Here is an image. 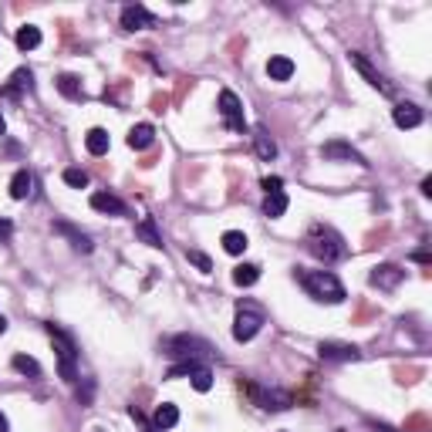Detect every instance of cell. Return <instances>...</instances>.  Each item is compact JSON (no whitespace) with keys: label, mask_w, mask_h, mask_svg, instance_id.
Segmentation results:
<instances>
[{"label":"cell","mask_w":432,"mask_h":432,"mask_svg":"<svg viewBox=\"0 0 432 432\" xmlns=\"http://www.w3.org/2000/svg\"><path fill=\"white\" fill-rule=\"evenodd\" d=\"M294 277H297V284L308 291V297H314V301H321V304H341L348 294H344V284H341L331 271H294Z\"/></svg>","instance_id":"obj_1"},{"label":"cell","mask_w":432,"mask_h":432,"mask_svg":"<svg viewBox=\"0 0 432 432\" xmlns=\"http://www.w3.org/2000/svg\"><path fill=\"white\" fill-rule=\"evenodd\" d=\"M308 250L317 260H324V264H335V260H344V257H348L344 237H341L338 230L324 226V223H314L308 230Z\"/></svg>","instance_id":"obj_2"},{"label":"cell","mask_w":432,"mask_h":432,"mask_svg":"<svg viewBox=\"0 0 432 432\" xmlns=\"http://www.w3.org/2000/svg\"><path fill=\"white\" fill-rule=\"evenodd\" d=\"M44 328H48V335L55 341V351H58V375H61L64 382H75L78 378V369H75V358H78L75 341L68 338L61 328H55V324H44Z\"/></svg>","instance_id":"obj_3"},{"label":"cell","mask_w":432,"mask_h":432,"mask_svg":"<svg viewBox=\"0 0 432 432\" xmlns=\"http://www.w3.org/2000/svg\"><path fill=\"white\" fill-rule=\"evenodd\" d=\"M162 355H169V358H199V355H206L210 351V344L203 338H189V335H173V338H162Z\"/></svg>","instance_id":"obj_4"},{"label":"cell","mask_w":432,"mask_h":432,"mask_svg":"<svg viewBox=\"0 0 432 432\" xmlns=\"http://www.w3.org/2000/svg\"><path fill=\"white\" fill-rule=\"evenodd\" d=\"M260 328H264V311L253 308V304H240V308H237V317H233V338L250 341V338H257Z\"/></svg>","instance_id":"obj_5"},{"label":"cell","mask_w":432,"mask_h":432,"mask_svg":"<svg viewBox=\"0 0 432 432\" xmlns=\"http://www.w3.org/2000/svg\"><path fill=\"white\" fill-rule=\"evenodd\" d=\"M219 115H223L226 128H233V132H240V135L247 132V122H244V101L230 92V88L219 92Z\"/></svg>","instance_id":"obj_6"},{"label":"cell","mask_w":432,"mask_h":432,"mask_svg":"<svg viewBox=\"0 0 432 432\" xmlns=\"http://www.w3.org/2000/svg\"><path fill=\"white\" fill-rule=\"evenodd\" d=\"M247 395L253 399V405H260V409H267V412L291 409V395H284L277 389H264V385H257V382H247Z\"/></svg>","instance_id":"obj_7"},{"label":"cell","mask_w":432,"mask_h":432,"mask_svg":"<svg viewBox=\"0 0 432 432\" xmlns=\"http://www.w3.org/2000/svg\"><path fill=\"white\" fill-rule=\"evenodd\" d=\"M348 61H351V68H355V71H358V75L369 81L371 88H378L382 95H395V88L385 81V75H382V71H375V64H371L369 58L362 55V51H348Z\"/></svg>","instance_id":"obj_8"},{"label":"cell","mask_w":432,"mask_h":432,"mask_svg":"<svg viewBox=\"0 0 432 432\" xmlns=\"http://www.w3.org/2000/svg\"><path fill=\"white\" fill-rule=\"evenodd\" d=\"M321 159H328V162H355V166H371V162L358 153V149H351V146H348V142H341V139L324 142V146H321Z\"/></svg>","instance_id":"obj_9"},{"label":"cell","mask_w":432,"mask_h":432,"mask_svg":"<svg viewBox=\"0 0 432 432\" xmlns=\"http://www.w3.org/2000/svg\"><path fill=\"white\" fill-rule=\"evenodd\" d=\"M402 280H405V271H402L399 264H378L369 274V284L378 287V291H395Z\"/></svg>","instance_id":"obj_10"},{"label":"cell","mask_w":432,"mask_h":432,"mask_svg":"<svg viewBox=\"0 0 432 432\" xmlns=\"http://www.w3.org/2000/svg\"><path fill=\"white\" fill-rule=\"evenodd\" d=\"M317 355H321L324 362H358V358H362V348L341 344V341H321V344H317Z\"/></svg>","instance_id":"obj_11"},{"label":"cell","mask_w":432,"mask_h":432,"mask_svg":"<svg viewBox=\"0 0 432 432\" xmlns=\"http://www.w3.org/2000/svg\"><path fill=\"white\" fill-rule=\"evenodd\" d=\"M122 28L125 31H146V28H155V14L146 10L142 3H128L122 10Z\"/></svg>","instance_id":"obj_12"},{"label":"cell","mask_w":432,"mask_h":432,"mask_svg":"<svg viewBox=\"0 0 432 432\" xmlns=\"http://www.w3.org/2000/svg\"><path fill=\"white\" fill-rule=\"evenodd\" d=\"M392 122L399 125V128H419L422 125V108L412 105V101H399L392 108Z\"/></svg>","instance_id":"obj_13"},{"label":"cell","mask_w":432,"mask_h":432,"mask_svg":"<svg viewBox=\"0 0 432 432\" xmlns=\"http://www.w3.org/2000/svg\"><path fill=\"white\" fill-rule=\"evenodd\" d=\"M55 233H61V237H68L71 240V247L81 250V253H92V237L88 233H81L78 226H71V223H64V219H55Z\"/></svg>","instance_id":"obj_14"},{"label":"cell","mask_w":432,"mask_h":432,"mask_svg":"<svg viewBox=\"0 0 432 432\" xmlns=\"http://www.w3.org/2000/svg\"><path fill=\"white\" fill-rule=\"evenodd\" d=\"M92 210H98V213H108V216H128V206H125L119 196H112V193H95V196H92Z\"/></svg>","instance_id":"obj_15"},{"label":"cell","mask_w":432,"mask_h":432,"mask_svg":"<svg viewBox=\"0 0 432 432\" xmlns=\"http://www.w3.org/2000/svg\"><path fill=\"white\" fill-rule=\"evenodd\" d=\"M31 88H34V75L28 71V68H17V71L10 75V85H7V88H3L0 95L17 101V98H21V92H31Z\"/></svg>","instance_id":"obj_16"},{"label":"cell","mask_w":432,"mask_h":432,"mask_svg":"<svg viewBox=\"0 0 432 432\" xmlns=\"http://www.w3.org/2000/svg\"><path fill=\"white\" fill-rule=\"evenodd\" d=\"M135 237H139L142 244H149V247L162 250V233H159V226H155L153 216H142V219L135 223Z\"/></svg>","instance_id":"obj_17"},{"label":"cell","mask_w":432,"mask_h":432,"mask_svg":"<svg viewBox=\"0 0 432 432\" xmlns=\"http://www.w3.org/2000/svg\"><path fill=\"white\" fill-rule=\"evenodd\" d=\"M253 149H257V155H260L264 162H271V159L277 155V142L271 139V132H267L264 125H257V128H253Z\"/></svg>","instance_id":"obj_18"},{"label":"cell","mask_w":432,"mask_h":432,"mask_svg":"<svg viewBox=\"0 0 432 432\" xmlns=\"http://www.w3.org/2000/svg\"><path fill=\"white\" fill-rule=\"evenodd\" d=\"M267 75H271V81H291L294 78V61L287 55H274L267 61Z\"/></svg>","instance_id":"obj_19"},{"label":"cell","mask_w":432,"mask_h":432,"mask_svg":"<svg viewBox=\"0 0 432 432\" xmlns=\"http://www.w3.org/2000/svg\"><path fill=\"white\" fill-rule=\"evenodd\" d=\"M155 142V128L149 122L135 125L132 132H128V149H135V153H142V149H149Z\"/></svg>","instance_id":"obj_20"},{"label":"cell","mask_w":432,"mask_h":432,"mask_svg":"<svg viewBox=\"0 0 432 432\" xmlns=\"http://www.w3.org/2000/svg\"><path fill=\"white\" fill-rule=\"evenodd\" d=\"M31 189H34V176L28 169H17L14 179H10V196H14V199H28Z\"/></svg>","instance_id":"obj_21"},{"label":"cell","mask_w":432,"mask_h":432,"mask_svg":"<svg viewBox=\"0 0 432 432\" xmlns=\"http://www.w3.org/2000/svg\"><path fill=\"white\" fill-rule=\"evenodd\" d=\"M85 146H88V153H92V155H105V153H108V146H112V139H108V132H105V128H88Z\"/></svg>","instance_id":"obj_22"},{"label":"cell","mask_w":432,"mask_h":432,"mask_svg":"<svg viewBox=\"0 0 432 432\" xmlns=\"http://www.w3.org/2000/svg\"><path fill=\"white\" fill-rule=\"evenodd\" d=\"M287 193H271V196H264V216H271V219H280V216L287 213Z\"/></svg>","instance_id":"obj_23"},{"label":"cell","mask_w":432,"mask_h":432,"mask_svg":"<svg viewBox=\"0 0 432 432\" xmlns=\"http://www.w3.org/2000/svg\"><path fill=\"white\" fill-rule=\"evenodd\" d=\"M179 422V409L173 405V402H162L159 409H155V429H173Z\"/></svg>","instance_id":"obj_24"},{"label":"cell","mask_w":432,"mask_h":432,"mask_svg":"<svg viewBox=\"0 0 432 432\" xmlns=\"http://www.w3.org/2000/svg\"><path fill=\"white\" fill-rule=\"evenodd\" d=\"M260 280V267L257 264H240V267H233V284L237 287H253Z\"/></svg>","instance_id":"obj_25"},{"label":"cell","mask_w":432,"mask_h":432,"mask_svg":"<svg viewBox=\"0 0 432 432\" xmlns=\"http://www.w3.org/2000/svg\"><path fill=\"white\" fill-rule=\"evenodd\" d=\"M223 250L233 253V257H240V253L247 250V233H240V230H226V233H223Z\"/></svg>","instance_id":"obj_26"},{"label":"cell","mask_w":432,"mask_h":432,"mask_svg":"<svg viewBox=\"0 0 432 432\" xmlns=\"http://www.w3.org/2000/svg\"><path fill=\"white\" fill-rule=\"evenodd\" d=\"M58 92H61L64 98H71V101H81V98H85L81 81H78L75 75H61V78H58Z\"/></svg>","instance_id":"obj_27"},{"label":"cell","mask_w":432,"mask_h":432,"mask_svg":"<svg viewBox=\"0 0 432 432\" xmlns=\"http://www.w3.org/2000/svg\"><path fill=\"white\" fill-rule=\"evenodd\" d=\"M37 44H41V28L24 24V28L17 31V48H21V51H34Z\"/></svg>","instance_id":"obj_28"},{"label":"cell","mask_w":432,"mask_h":432,"mask_svg":"<svg viewBox=\"0 0 432 432\" xmlns=\"http://www.w3.org/2000/svg\"><path fill=\"white\" fill-rule=\"evenodd\" d=\"M10 365H14V371H21V375H31V378H41V365L34 362L31 355H14V358H10Z\"/></svg>","instance_id":"obj_29"},{"label":"cell","mask_w":432,"mask_h":432,"mask_svg":"<svg viewBox=\"0 0 432 432\" xmlns=\"http://www.w3.org/2000/svg\"><path fill=\"white\" fill-rule=\"evenodd\" d=\"M189 378H193V389H196V392H210V389H213V371L206 369V365L196 369Z\"/></svg>","instance_id":"obj_30"},{"label":"cell","mask_w":432,"mask_h":432,"mask_svg":"<svg viewBox=\"0 0 432 432\" xmlns=\"http://www.w3.org/2000/svg\"><path fill=\"white\" fill-rule=\"evenodd\" d=\"M196 369H203L196 358H186V362H179V365H173V369L166 371V378H183V375H193Z\"/></svg>","instance_id":"obj_31"},{"label":"cell","mask_w":432,"mask_h":432,"mask_svg":"<svg viewBox=\"0 0 432 432\" xmlns=\"http://www.w3.org/2000/svg\"><path fill=\"white\" fill-rule=\"evenodd\" d=\"M64 183L75 186V189H85V186H88V173H85V169H75V166H71V169H64Z\"/></svg>","instance_id":"obj_32"},{"label":"cell","mask_w":432,"mask_h":432,"mask_svg":"<svg viewBox=\"0 0 432 432\" xmlns=\"http://www.w3.org/2000/svg\"><path fill=\"white\" fill-rule=\"evenodd\" d=\"M186 257H189V264H196L203 274H210V271H213V260H210L203 250H186Z\"/></svg>","instance_id":"obj_33"},{"label":"cell","mask_w":432,"mask_h":432,"mask_svg":"<svg viewBox=\"0 0 432 432\" xmlns=\"http://www.w3.org/2000/svg\"><path fill=\"white\" fill-rule=\"evenodd\" d=\"M264 193H267V196H271V193H284V179H280V176H264Z\"/></svg>","instance_id":"obj_34"},{"label":"cell","mask_w":432,"mask_h":432,"mask_svg":"<svg viewBox=\"0 0 432 432\" xmlns=\"http://www.w3.org/2000/svg\"><path fill=\"white\" fill-rule=\"evenodd\" d=\"M92 395H95V382H92V378H85V389L78 385V402H81V405H88Z\"/></svg>","instance_id":"obj_35"},{"label":"cell","mask_w":432,"mask_h":432,"mask_svg":"<svg viewBox=\"0 0 432 432\" xmlns=\"http://www.w3.org/2000/svg\"><path fill=\"white\" fill-rule=\"evenodd\" d=\"M10 233H14V223L0 216V240H10Z\"/></svg>","instance_id":"obj_36"},{"label":"cell","mask_w":432,"mask_h":432,"mask_svg":"<svg viewBox=\"0 0 432 432\" xmlns=\"http://www.w3.org/2000/svg\"><path fill=\"white\" fill-rule=\"evenodd\" d=\"M412 260H419V264H429V253H426V250H419V253H412Z\"/></svg>","instance_id":"obj_37"},{"label":"cell","mask_w":432,"mask_h":432,"mask_svg":"<svg viewBox=\"0 0 432 432\" xmlns=\"http://www.w3.org/2000/svg\"><path fill=\"white\" fill-rule=\"evenodd\" d=\"M422 196H432V179H422Z\"/></svg>","instance_id":"obj_38"},{"label":"cell","mask_w":432,"mask_h":432,"mask_svg":"<svg viewBox=\"0 0 432 432\" xmlns=\"http://www.w3.org/2000/svg\"><path fill=\"white\" fill-rule=\"evenodd\" d=\"M0 432H10V422H7V415L0 412Z\"/></svg>","instance_id":"obj_39"},{"label":"cell","mask_w":432,"mask_h":432,"mask_svg":"<svg viewBox=\"0 0 432 432\" xmlns=\"http://www.w3.org/2000/svg\"><path fill=\"white\" fill-rule=\"evenodd\" d=\"M3 331H7V317L0 314V335H3Z\"/></svg>","instance_id":"obj_40"},{"label":"cell","mask_w":432,"mask_h":432,"mask_svg":"<svg viewBox=\"0 0 432 432\" xmlns=\"http://www.w3.org/2000/svg\"><path fill=\"white\" fill-rule=\"evenodd\" d=\"M3 132H7V122H3V115H0V135H3Z\"/></svg>","instance_id":"obj_41"}]
</instances>
